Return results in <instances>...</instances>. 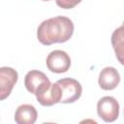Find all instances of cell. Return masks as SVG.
<instances>
[{
    "label": "cell",
    "instance_id": "3",
    "mask_svg": "<svg viewBox=\"0 0 124 124\" xmlns=\"http://www.w3.org/2000/svg\"><path fill=\"white\" fill-rule=\"evenodd\" d=\"M97 112L105 122H113L119 114V104L115 98L105 96L98 101Z\"/></svg>",
    "mask_w": 124,
    "mask_h": 124
},
{
    "label": "cell",
    "instance_id": "8",
    "mask_svg": "<svg viewBox=\"0 0 124 124\" xmlns=\"http://www.w3.org/2000/svg\"><path fill=\"white\" fill-rule=\"evenodd\" d=\"M98 82L102 89L112 90L119 84L120 75L115 68L106 67L101 71V73L99 75Z\"/></svg>",
    "mask_w": 124,
    "mask_h": 124
},
{
    "label": "cell",
    "instance_id": "4",
    "mask_svg": "<svg viewBox=\"0 0 124 124\" xmlns=\"http://www.w3.org/2000/svg\"><path fill=\"white\" fill-rule=\"evenodd\" d=\"M46 64L50 72L61 74L69 70L71 66V58L66 51L56 49L46 56Z\"/></svg>",
    "mask_w": 124,
    "mask_h": 124
},
{
    "label": "cell",
    "instance_id": "10",
    "mask_svg": "<svg viewBox=\"0 0 124 124\" xmlns=\"http://www.w3.org/2000/svg\"><path fill=\"white\" fill-rule=\"evenodd\" d=\"M111 45L117 60L124 66V25L116 28L111 35Z\"/></svg>",
    "mask_w": 124,
    "mask_h": 124
},
{
    "label": "cell",
    "instance_id": "12",
    "mask_svg": "<svg viewBox=\"0 0 124 124\" xmlns=\"http://www.w3.org/2000/svg\"><path fill=\"white\" fill-rule=\"evenodd\" d=\"M43 1H49V0H43Z\"/></svg>",
    "mask_w": 124,
    "mask_h": 124
},
{
    "label": "cell",
    "instance_id": "9",
    "mask_svg": "<svg viewBox=\"0 0 124 124\" xmlns=\"http://www.w3.org/2000/svg\"><path fill=\"white\" fill-rule=\"evenodd\" d=\"M38 112L34 106L24 104L19 106L15 112V121L17 124H33L37 120Z\"/></svg>",
    "mask_w": 124,
    "mask_h": 124
},
{
    "label": "cell",
    "instance_id": "1",
    "mask_svg": "<svg viewBox=\"0 0 124 124\" xmlns=\"http://www.w3.org/2000/svg\"><path fill=\"white\" fill-rule=\"evenodd\" d=\"M74 33V23L67 16H54L44 20L38 27L37 38L45 46L67 42Z\"/></svg>",
    "mask_w": 124,
    "mask_h": 124
},
{
    "label": "cell",
    "instance_id": "5",
    "mask_svg": "<svg viewBox=\"0 0 124 124\" xmlns=\"http://www.w3.org/2000/svg\"><path fill=\"white\" fill-rule=\"evenodd\" d=\"M51 83L48 78L41 71L38 70H31L29 71L25 78H24V85L26 89L32 93L37 94L38 92L42 91L46 87L49 86Z\"/></svg>",
    "mask_w": 124,
    "mask_h": 124
},
{
    "label": "cell",
    "instance_id": "2",
    "mask_svg": "<svg viewBox=\"0 0 124 124\" xmlns=\"http://www.w3.org/2000/svg\"><path fill=\"white\" fill-rule=\"evenodd\" d=\"M56 82L59 84L61 90L60 103L63 104L74 103L81 96L82 87L81 84L77 79L71 78H64L58 79Z\"/></svg>",
    "mask_w": 124,
    "mask_h": 124
},
{
    "label": "cell",
    "instance_id": "7",
    "mask_svg": "<svg viewBox=\"0 0 124 124\" xmlns=\"http://www.w3.org/2000/svg\"><path fill=\"white\" fill-rule=\"evenodd\" d=\"M37 101L44 107H50L57 103H60L61 100V90L57 82L51 83L46 88L36 94Z\"/></svg>",
    "mask_w": 124,
    "mask_h": 124
},
{
    "label": "cell",
    "instance_id": "6",
    "mask_svg": "<svg viewBox=\"0 0 124 124\" xmlns=\"http://www.w3.org/2000/svg\"><path fill=\"white\" fill-rule=\"evenodd\" d=\"M17 72L10 67L0 68V95L1 100H5L12 92L17 81Z\"/></svg>",
    "mask_w": 124,
    "mask_h": 124
},
{
    "label": "cell",
    "instance_id": "13",
    "mask_svg": "<svg viewBox=\"0 0 124 124\" xmlns=\"http://www.w3.org/2000/svg\"><path fill=\"white\" fill-rule=\"evenodd\" d=\"M122 25H124V21H123V23H122Z\"/></svg>",
    "mask_w": 124,
    "mask_h": 124
},
{
    "label": "cell",
    "instance_id": "11",
    "mask_svg": "<svg viewBox=\"0 0 124 124\" xmlns=\"http://www.w3.org/2000/svg\"><path fill=\"white\" fill-rule=\"evenodd\" d=\"M55 2L57 6L62 9H73L75 6L80 3L81 0H55Z\"/></svg>",
    "mask_w": 124,
    "mask_h": 124
}]
</instances>
